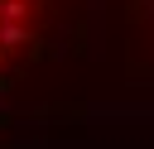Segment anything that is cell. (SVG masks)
<instances>
[{
	"label": "cell",
	"instance_id": "cell-1",
	"mask_svg": "<svg viewBox=\"0 0 154 149\" xmlns=\"http://www.w3.org/2000/svg\"><path fill=\"white\" fill-rule=\"evenodd\" d=\"M63 0H0V91L43 53Z\"/></svg>",
	"mask_w": 154,
	"mask_h": 149
},
{
	"label": "cell",
	"instance_id": "cell-2",
	"mask_svg": "<svg viewBox=\"0 0 154 149\" xmlns=\"http://www.w3.org/2000/svg\"><path fill=\"white\" fill-rule=\"evenodd\" d=\"M125 10H130V19L154 38V0H125Z\"/></svg>",
	"mask_w": 154,
	"mask_h": 149
}]
</instances>
